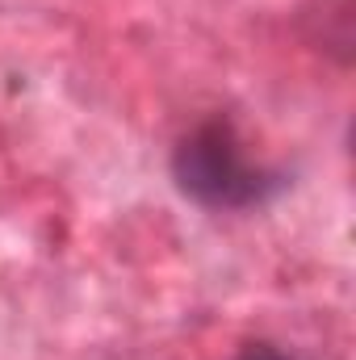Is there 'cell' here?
I'll list each match as a JSON object with an SVG mask.
<instances>
[{
  "mask_svg": "<svg viewBox=\"0 0 356 360\" xmlns=\"http://www.w3.org/2000/svg\"><path fill=\"white\" fill-rule=\"evenodd\" d=\"M177 188L205 210H252L281 193V172L256 164L227 122H201L172 151Z\"/></svg>",
  "mask_w": 356,
  "mask_h": 360,
  "instance_id": "obj_1",
  "label": "cell"
},
{
  "mask_svg": "<svg viewBox=\"0 0 356 360\" xmlns=\"http://www.w3.org/2000/svg\"><path fill=\"white\" fill-rule=\"evenodd\" d=\"M235 360H289V356H285V352H276L272 344H248Z\"/></svg>",
  "mask_w": 356,
  "mask_h": 360,
  "instance_id": "obj_2",
  "label": "cell"
}]
</instances>
